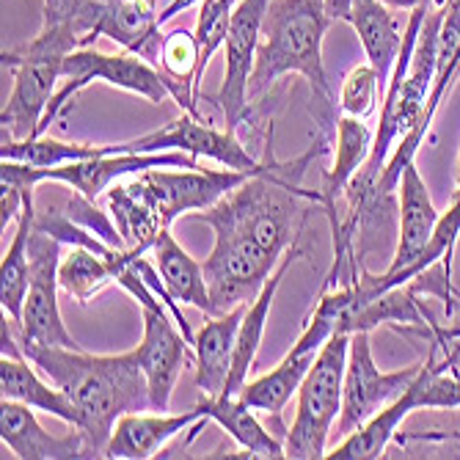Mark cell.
<instances>
[{
	"mask_svg": "<svg viewBox=\"0 0 460 460\" xmlns=\"http://www.w3.org/2000/svg\"><path fill=\"white\" fill-rule=\"evenodd\" d=\"M25 358L77 408V428L89 457H102L124 413L152 411L146 375L136 350L94 356L83 348H25Z\"/></svg>",
	"mask_w": 460,
	"mask_h": 460,
	"instance_id": "obj_1",
	"label": "cell"
},
{
	"mask_svg": "<svg viewBox=\"0 0 460 460\" xmlns=\"http://www.w3.org/2000/svg\"><path fill=\"white\" fill-rule=\"evenodd\" d=\"M331 22L325 0H270L248 80V100L262 97L284 75H304L320 108L331 111L333 94L323 64V39Z\"/></svg>",
	"mask_w": 460,
	"mask_h": 460,
	"instance_id": "obj_2",
	"label": "cell"
},
{
	"mask_svg": "<svg viewBox=\"0 0 460 460\" xmlns=\"http://www.w3.org/2000/svg\"><path fill=\"white\" fill-rule=\"evenodd\" d=\"M77 31L64 20H41V31L22 48L4 50L0 61L14 69V89L0 113V128L6 138H33L45 119L69 53L80 50Z\"/></svg>",
	"mask_w": 460,
	"mask_h": 460,
	"instance_id": "obj_3",
	"label": "cell"
},
{
	"mask_svg": "<svg viewBox=\"0 0 460 460\" xmlns=\"http://www.w3.org/2000/svg\"><path fill=\"white\" fill-rule=\"evenodd\" d=\"M61 83L64 86L56 92V97H53V102H50L45 119H41L33 138L45 136L50 124L66 111L69 100L77 97L86 86H92V83H108V86H113V89L138 94L155 105L174 100L185 113H193L201 119L199 105H196L199 100L193 94H188L180 83L165 77L155 64H149L146 58H141L130 50H121L116 56H111V53H100L94 48H80V50L66 56L64 69H61Z\"/></svg>",
	"mask_w": 460,
	"mask_h": 460,
	"instance_id": "obj_4",
	"label": "cell"
},
{
	"mask_svg": "<svg viewBox=\"0 0 460 460\" xmlns=\"http://www.w3.org/2000/svg\"><path fill=\"white\" fill-rule=\"evenodd\" d=\"M350 350V333H333L323 345L314 367L298 389L296 420L287 428L284 452L292 460H317L328 455V441L333 436L342 413L345 367Z\"/></svg>",
	"mask_w": 460,
	"mask_h": 460,
	"instance_id": "obj_5",
	"label": "cell"
},
{
	"mask_svg": "<svg viewBox=\"0 0 460 460\" xmlns=\"http://www.w3.org/2000/svg\"><path fill=\"white\" fill-rule=\"evenodd\" d=\"M201 224H207L216 232L213 251L201 262V270H204L207 289H210V304H213L210 317H218L254 301L268 284V279L273 276L279 260L265 254L254 240L226 221L207 218Z\"/></svg>",
	"mask_w": 460,
	"mask_h": 460,
	"instance_id": "obj_6",
	"label": "cell"
},
{
	"mask_svg": "<svg viewBox=\"0 0 460 460\" xmlns=\"http://www.w3.org/2000/svg\"><path fill=\"white\" fill-rule=\"evenodd\" d=\"M61 240L39 229L28 240L31 260V287L20 323V345L25 348H80L66 331L58 309V265H61Z\"/></svg>",
	"mask_w": 460,
	"mask_h": 460,
	"instance_id": "obj_7",
	"label": "cell"
},
{
	"mask_svg": "<svg viewBox=\"0 0 460 460\" xmlns=\"http://www.w3.org/2000/svg\"><path fill=\"white\" fill-rule=\"evenodd\" d=\"M422 364H411L397 372H381L375 367L372 348H369V331L350 333V350H348V367H345V392H342V413L333 436L337 444L356 433L364 422H369L375 413L392 405L420 375Z\"/></svg>",
	"mask_w": 460,
	"mask_h": 460,
	"instance_id": "obj_8",
	"label": "cell"
},
{
	"mask_svg": "<svg viewBox=\"0 0 460 460\" xmlns=\"http://www.w3.org/2000/svg\"><path fill=\"white\" fill-rule=\"evenodd\" d=\"M337 333V320H333L323 306H314L312 317L306 320V328L301 331L298 342L292 345V350L276 364V369H270L262 378L245 384V389L237 394L245 405H251L254 411L268 413L273 425L270 430L284 441L281 430V411L287 408V402L292 400V394H298L304 378L309 375V369L314 367L323 345Z\"/></svg>",
	"mask_w": 460,
	"mask_h": 460,
	"instance_id": "obj_9",
	"label": "cell"
},
{
	"mask_svg": "<svg viewBox=\"0 0 460 460\" xmlns=\"http://www.w3.org/2000/svg\"><path fill=\"white\" fill-rule=\"evenodd\" d=\"M180 149L193 157H207L221 163L224 169L251 172L257 174L265 169V163L251 155L232 130H216L210 121H204L193 113H185L165 124L163 130L146 133L141 138L111 144V155H155V152H172Z\"/></svg>",
	"mask_w": 460,
	"mask_h": 460,
	"instance_id": "obj_10",
	"label": "cell"
},
{
	"mask_svg": "<svg viewBox=\"0 0 460 460\" xmlns=\"http://www.w3.org/2000/svg\"><path fill=\"white\" fill-rule=\"evenodd\" d=\"M270 0H240L232 14L226 36V75L213 102L224 111L226 130H237V124L248 113V80L254 72L260 33Z\"/></svg>",
	"mask_w": 460,
	"mask_h": 460,
	"instance_id": "obj_11",
	"label": "cell"
},
{
	"mask_svg": "<svg viewBox=\"0 0 460 460\" xmlns=\"http://www.w3.org/2000/svg\"><path fill=\"white\" fill-rule=\"evenodd\" d=\"M144 309V337L136 348V358L146 375L152 411H169L180 372L190 361V345L185 333L174 328V317L163 304Z\"/></svg>",
	"mask_w": 460,
	"mask_h": 460,
	"instance_id": "obj_12",
	"label": "cell"
},
{
	"mask_svg": "<svg viewBox=\"0 0 460 460\" xmlns=\"http://www.w3.org/2000/svg\"><path fill=\"white\" fill-rule=\"evenodd\" d=\"M260 174V172H257ZM149 193L155 196L165 226H172L180 216L201 213L216 207L224 196H229L234 188H240L251 172H210V169H180V172H165V169H152L141 174Z\"/></svg>",
	"mask_w": 460,
	"mask_h": 460,
	"instance_id": "obj_13",
	"label": "cell"
},
{
	"mask_svg": "<svg viewBox=\"0 0 460 460\" xmlns=\"http://www.w3.org/2000/svg\"><path fill=\"white\" fill-rule=\"evenodd\" d=\"M441 213L433 207L428 185L422 182L416 165L411 163L400 180V226H397V251L384 273H400L408 284L422 273L416 265L438 226Z\"/></svg>",
	"mask_w": 460,
	"mask_h": 460,
	"instance_id": "obj_14",
	"label": "cell"
},
{
	"mask_svg": "<svg viewBox=\"0 0 460 460\" xmlns=\"http://www.w3.org/2000/svg\"><path fill=\"white\" fill-rule=\"evenodd\" d=\"M201 420H210L204 413V405H193L182 413H124L116 422L111 441L105 444L102 457L108 460H146L157 455L172 438H177L190 425H199Z\"/></svg>",
	"mask_w": 460,
	"mask_h": 460,
	"instance_id": "obj_15",
	"label": "cell"
},
{
	"mask_svg": "<svg viewBox=\"0 0 460 460\" xmlns=\"http://www.w3.org/2000/svg\"><path fill=\"white\" fill-rule=\"evenodd\" d=\"M75 430V428H72ZM0 438L20 460H75L89 457L80 430L66 436H50L36 420V408L4 400L0 405Z\"/></svg>",
	"mask_w": 460,
	"mask_h": 460,
	"instance_id": "obj_16",
	"label": "cell"
},
{
	"mask_svg": "<svg viewBox=\"0 0 460 460\" xmlns=\"http://www.w3.org/2000/svg\"><path fill=\"white\" fill-rule=\"evenodd\" d=\"M160 28L157 0H102L97 39L108 36L124 50L146 58L155 66L160 64V48L165 36Z\"/></svg>",
	"mask_w": 460,
	"mask_h": 460,
	"instance_id": "obj_17",
	"label": "cell"
},
{
	"mask_svg": "<svg viewBox=\"0 0 460 460\" xmlns=\"http://www.w3.org/2000/svg\"><path fill=\"white\" fill-rule=\"evenodd\" d=\"M245 309H248V304H243L226 314H218V317H207V323L196 333L193 364H196V389L201 392V397L224 394L229 369H232L237 331H240Z\"/></svg>",
	"mask_w": 460,
	"mask_h": 460,
	"instance_id": "obj_18",
	"label": "cell"
},
{
	"mask_svg": "<svg viewBox=\"0 0 460 460\" xmlns=\"http://www.w3.org/2000/svg\"><path fill=\"white\" fill-rule=\"evenodd\" d=\"M108 213L124 240V248L138 251V254L152 251L160 232L169 229L141 174L130 182H116L108 188Z\"/></svg>",
	"mask_w": 460,
	"mask_h": 460,
	"instance_id": "obj_19",
	"label": "cell"
},
{
	"mask_svg": "<svg viewBox=\"0 0 460 460\" xmlns=\"http://www.w3.org/2000/svg\"><path fill=\"white\" fill-rule=\"evenodd\" d=\"M301 257L298 248H289L279 270L268 279V284L262 287V292L248 304L245 314H243V323H240V331H237V342H234V356H232V369H229V378H226V389L221 397H237L245 384H248V372L257 361V353H260V345H262V337H265V328H268V314H270V306L276 301V289L281 287V279L287 276L289 265Z\"/></svg>",
	"mask_w": 460,
	"mask_h": 460,
	"instance_id": "obj_20",
	"label": "cell"
},
{
	"mask_svg": "<svg viewBox=\"0 0 460 460\" xmlns=\"http://www.w3.org/2000/svg\"><path fill=\"white\" fill-rule=\"evenodd\" d=\"M372 144L375 138L367 119H356L348 113L337 119V157H333V165L323 174V185H320L323 207L331 224L337 221V196L345 193L348 182L364 169Z\"/></svg>",
	"mask_w": 460,
	"mask_h": 460,
	"instance_id": "obj_21",
	"label": "cell"
},
{
	"mask_svg": "<svg viewBox=\"0 0 460 460\" xmlns=\"http://www.w3.org/2000/svg\"><path fill=\"white\" fill-rule=\"evenodd\" d=\"M345 22H350L358 33L372 69L381 75L384 83H389L402 48V33L389 6L381 4V0H350V12Z\"/></svg>",
	"mask_w": 460,
	"mask_h": 460,
	"instance_id": "obj_22",
	"label": "cell"
},
{
	"mask_svg": "<svg viewBox=\"0 0 460 460\" xmlns=\"http://www.w3.org/2000/svg\"><path fill=\"white\" fill-rule=\"evenodd\" d=\"M152 254H155L160 279H163L165 289H169V296L177 304L196 306L210 317L213 304H210V289H207L201 262H196L188 251L174 240L172 229L160 232V237L152 245Z\"/></svg>",
	"mask_w": 460,
	"mask_h": 460,
	"instance_id": "obj_23",
	"label": "cell"
},
{
	"mask_svg": "<svg viewBox=\"0 0 460 460\" xmlns=\"http://www.w3.org/2000/svg\"><path fill=\"white\" fill-rule=\"evenodd\" d=\"M204 413L210 416L216 425H221L251 457L262 460H281L287 457L284 441L265 428L251 405H245L240 397H201Z\"/></svg>",
	"mask_w": 460,
	"mask_h": 460,
	"instance_id": "obj_24",
	"label": "cell"
},
{
	"mask_svg": "<svg viewBox=\"0 0 460 460\" xmlns=\"http://www.w3.org/2000/svg\"><path fill=\"white\" fill-rule=\"evenodd\" d=\"M0 392H4V400H17L25 402L36 411H45L58 416L61 422H66L69 428H77V408L75 402L50 381L45 384L36 375L33 367H28V358H12L4 356L0 358Z\"/></svg>",
	"mask_w": 460,
	"mask_h": 460,
	"instance_id": "obj_25",
	"label": "cell"
},
{
	"mask_svg": "<svg viewBox=\"0 0 460 460\" xmlns=\"http://www.w3.org/2000/svg\"><path fill=\"white\" fill-rule=\"evenodd\" d=\"M124 260L128 251H113L111 257H102L86 245H69V254L61 257L58 265V284L77 304L86 306L108 284H116Z\"/></svg>",
	"mask_w": 460,
	"mask_h": 460,
	"instance_id": "obj_26",
	"label": "cell"
},
{
	"mask_svg": "<svg viewBox=\"0 0 460 460\" xmlns=\"http://www.w3.org/2000/svg\"><path fill=\"white\" fill-rule=\"evenodd\" d=\"M33 221H36V204H33V190H28L14 240L9 243L4 254V265H0V306H4V314L12 317L14 323H22V309H25L28 287H31L28 240L33 232Z\"/></svg>",
	"mask_w": 460,
	"mask_h": 460,
	"instance_id": "obj_27",
	"label": "cell"
},
{
	"mask_svg": "<svg viewBox=\"0 0 460 460\" xmlns=\"http://www.w3.org/2000/svg\"><path fill=\"white\" fill-rule=\"evenodd\" d=\"M413 411H416L413 394L405 389L392 405L378 411L356 433L342 438L325 457H333V460H375V457H384L386 447L397 438V428L402 425L405 416L413 413Z\"/></svg>",
	"mask_w": 460,
	"mask_h": 460,
	"instance_id": "obj_28",
	"label": "cell"
},
{
	"mask_svg": "<svg viewBox=\"0 0 460 460\" xmlns=\"http://www.w3.org/2000/svg\"><path fill=\"white\" fill-rule=\"evenodd\" d=\"M111 155V144L102 146H92V144H66V141H56V138H6L0 144V157L4 160H17V163H28L36 165V169H56V165H66V163H80V160H92V157H102Z\"/></svg>",
	"mask_w": 460,
	"mask_h": 460,
	"instance_id": "obj_29",
	"label": "cell"
},
{
	"mask_svg": "<svg viewBox=\"0 0 460 460\" xmlns=\"http://www.w3.org/2000/svg\"><path fill=\"white\" fill-rule=\"evenodd\" d=\"M240 0H201L199 14H196V41H199V72H196V97L204 80V69L210 64V58L226 45L232 14Z\"/></svg>",
	"mask_w": 460,
	"mask_h": 460,
	"instance_id": "obj_30",
	"label": "cell"
},
{
	"mask_svg": "<svg viewBox=\"0 0 460 460\" xmlns=\"http://www.w3.org/2000/svg\"><path fill=\"white\" fill-rule=\"evenodd\" d=\"M160 66L163 75L172 77L174 83L196 97V72H199V41L193 31L174 28L163 36L160 48ZM199 100V97H196Z\"/></svg>",
	"mask_w": 460,
	"mask_h": 460,
	"instance_id": "obj_31",
	"label": "cell"
},
{
	"mask_svg": "<svg viewBox=\"0 0 460 460\" xmlns=\"http://www.w3.org/2000/svg\"><path fill=\"white\" fill-rule=\"evenodd\" d=\"M408 392L413 394L416 408H460V378L441 369L433 353L411 381Z\"/></svg>",
	"mask_w": 460,
	"mask_h": 460,
	"instance_id": "obj_32",
	"label": "cell"
},
{
	"mask_svg": "<svg viewBox=\"0 0 460 460\" xmlns=\"http://www.w3.org/2000/svg\"><path fill=\"white\" fill-rule=\"evenodd\" d=\"M384 89H386V83L372 69V64L356 66L342 83V94H340L342 113L356 116V119H369L375 108H378V97Z\"/></svg>",
	"mask_w": 460,
	"mask_h": 460,
	"instance_id": "obj_33",
	"label": "cell"
},
{
	"mask_svg": "<svg viewBox=\"0 0 460 460\" xmlns=\"http://www.w3.org/2000/svg\"><path fill=\"white\" fill-rule=\"evenodd\" d=\"M430 353L436 356V364L460 378V337L457 340H444V342H430Z\"/></svg>",
	"mask_w": 460,
	"mask_h": 460,
	"instance_id": "obj_34",
	"label": "cell"
},
{
	"mask_svg": "<svg viewBox=\"0 0 460 460\" xmlns=\"http://www.w3.org/2000/svg\"><path fill=\"white\" fill-rule=\"evenodd\" d=\"M381 4H386L389 9H402V12H413V9H441L447 0H381Z\"/></svg>",
	"mask_w": 460,
	"mask_h": 460,
	"instance_id": "obj_35",
	"label": "cell"
},
{
	"mask_svg": "<svg viewBox=\"0 0 460 460\" xmlns=\"http://www.w3.org/2000/svg\"><path fill=\"white\" fill-rule=\"evenodd\" d=\"M196 4H201V0H172V4L160 12V25H165L172 17H177V14H182V12H188V9H190V6H196Z\"/></svg>",
	"mask_w": 460,
	"mask_h": 460,
	"instance_id": "obj_36",
	"label": "cell"
},
{
	"mask_svg": "<svg viewBox=\"0 0 460 460\" xmlns=\"http://www.w3.org/2000/svg\"><path fill=\"white\" fill-rule=\"evenodd\" d=\"M455 199H460V157H457V190H455Z\"/></svg>",
	"mask_w": 460,
	"mask_h": 460,
	"instance_id": "obj_37",
	"label": "cell"
},
{
	"mask_svg": "<svg viewBox=\"0 0 460 460\" xmlns=\"http://www.w3.org/2000/svg\"><path fill=\"white\" fill-rule=\"evenodd\" d=\"M449 328H460V314H457V317H452V323H449Z\"/></svg>",
	"mask_w": 460,
	"mask_h": 460,
	"instance_id": "obj_38",
	"label": "cell"
}]
</instances>
